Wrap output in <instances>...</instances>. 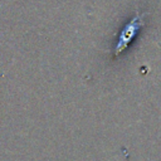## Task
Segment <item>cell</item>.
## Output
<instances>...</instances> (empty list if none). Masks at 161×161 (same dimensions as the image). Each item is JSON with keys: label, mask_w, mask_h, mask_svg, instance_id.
Returning <instances> with one entry per match:
<instances>
[{"label": "cell", "mask_w": 161, "mask_h": 161, "mask_svg": "<svg viewBox=\"0 0 161 161\" xmlns=\"http://www.w3.org/2000/svg\"><path fill=\"white\" fill-rule=\"evenodd\" d=\"M143 15H145V14H138V15H136V16L132 19V21H131L130 24H127V25L123 28V30H122V33H121V35H119V39H118L116 50H114L116 54L121 53V52L127 47V44H128V43L131 42V39L133 38V35H135V34L137 33V30L141 28Z\"/></svg>", "instance_id": "obj_1"}]
</instances>
